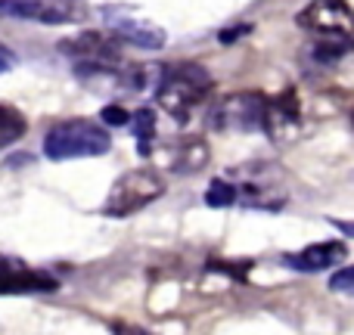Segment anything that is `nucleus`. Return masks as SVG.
Returning a JSON list of instances; mask_svg holds the SVG:
<instances>
[{
	"label": "nucleus",
	"instance_id": "1",
	"mask_svg": "<svg viewBox=\"0 0 354 335\" xmlns=\"http://www.w3.org/2000/svg\"><path fill=\"white\" fill-rule=\"evenodd\" d=\"M212 90V75L196 62H174L162 72L159 87H156V99L159 106L177 122H187L189 112L202 103Z\"/></svg>",
	"mask_w": 354,
	"mask_h": 335
},
{
	"label": "nucleus",
	"instance_id": "2",
	"mask_svg": "<svg viewBox=\"0 0 354 335\" xmlns=\"http://www.w3.org/2000/svg\"><path fill=\"white\" fill-rule=\"evenodd\" d=\"M109 146H112V140H109V134H106V128L91 122V118L59 122L44 137V155H47L50 162L93 159V155H106Z\"/></svg>",
	"mask_w": 354,
	"mask_h": 335
},
{
	"label": "nucleus",
	"instance_id": "3",
	"mask_svg": "<svg viewBox=\"0 0 354 335\" xmlns=\"http://www.w3.org/2000/svg\"><path fill=\"white\" fill-rule=\"evenodd\" d=\"M162 193H165V180H162L159 171L153 168L128 171V174H122L112 183L109 195L103 202V214L106 218H128V214H137L147 205H153Z\"/></svg>",
	"mask_w": 354,
	"mask_h": 335
},
{
	"label": "nucleus",
	"instance_id": "4",
	"mask_svg": "<svg viewBox=\"0 0 354 335\" xmlns=\"http://www.w3.org/2000/svg\"><path fill=\"white\" fill-rule=\"evenodd\" d=\"M299 25L317 37L320 47L354 50V10L348 3H308L299 12Z\"/></svg>",
	"mask_w": 354,
	"mask_h": 335
},
{
	"label": "nucleus",
	"instance_id": "5",
	"mask_svg": "<svg viewBox=\"0 0 354 335\" xmlns=\"http://www.w3.org/2000/svg\"><path fill=\"white\" fill-rule=\"evenodd\" d=\"M124 44L118 41L112 31H84V35L72 37V41H62L59 50L78 59V66H91V68H106V72H115L124 62L122 56Z\"/></svg>",
	"mask_w": 354,
	"mask_h": 335
},
{
	"label": "nucleus",
	"instance_id": "6",
	"mask_svg": "<svg viewBox=\"0 0 354 335\" xmlns=\"http://www.w3.org/2000/svg\"><path fill=\"white\" fill-rule=\"evenodd\" d=\"M268 97L264 93H230L212 112L214 128L221 131H258L264 128Z\"/></svg>",
	"mask_w": 354,
	"mask_h": 335
},
{
	"label": "nucleus",
	"instance_id": "7",
	"mask_svg": "<svg viewBox=\"0 0 354 335\" xmlns=\"http://www.w3.org/2000/svg\"><path fill=\"white\" fill-rule=\"evenodd\" d=\"M264 131L270 140L286 143L301 131V103L292 90L280 93L277 99H268V115H264Z\"/></svg>",
	"mask_w": 354,
	"mask_h": 335
},
{
	"label": "nucleus",
	"instance_id": "8",
	"mask_svg": "<svg viewBox=\"0 0 354 335\" xmlns=\"http://www.w3.org/2000/svg\"><path fill=\"white\" fill-rule=\"evenodd\" d=\"M0 10L22 19H35L41 25H66L78 22L84 6L68 3V0H28V3H0Z\"/></svg>",
	"mask_w": 354,
	"mask_h": 335
},
{
	"label": "nucleus",
	"instance_id": "9",
	"mask_svg": "<svg viewBox=\"0 0 354 335\" xmlns=\"http://www.w3.org/2000/svg\"><path fill=\"white\" fill-rule=\"evenodd\" d=\"M56 289V280L41 270H31L25 264L12 261H0V295H12V292H50Z\"/></svg>",
	"mask_w": 354,
	"mask_h": 335
},
{
	"label": "nucleus",
	"instance_id": "10",
	"mask_svg": "<svg viewBox=\"0 0 354 335\" xmlns=\"http://www.w3.org/2000/svg\"><path fill=\"white\" fill-rule=\"evenodd\" d=\"M348 249L342 242H314L308 249H301L299 255H286V264L299 274H320V270H330L333 264L345 261Z\"/></svg>",
	"mask_w": 354,
	"mask_h": 335
},
{
	"label": "nucleus",
	"instance_id": "11",
	"mask_svg": "<svg viewBox=\"0 0 354 335\" xmlns=\"http://www.w3.org/2000/svg\"><path fill=\"white\" fill-rule=\"evenodd\" d=\"M112 35L122 44H134L140 50H162L165 47V31L153 22H137V19H124V22L115 25Z\"/></svg>",
	"mask_w": 354,
	"mask_h": 335
},
{
	"label": "nucleus",
	"instance_id": "12",
	"mask_svg": "<svg viewBox=\"0 0 354 335\" xmlns=\"http://www.w3.org/2000/svg\"><path fill=\"white\" fill-rule=\"evenodd\" d=\"M208 143L202 137H187V140L174 143L171 149V171L174 174H196L208 165Z\"/></svg>",
	"mask_w": 354,
	"mask_h": 335
},
{
	"label": "nucleus",
	"instance_id": "13",
	"mask_svg": "<svg viewBox=\"0 0 354 335\" xmlns=\"http://www.w3.org/2000/svg\"><path fill=\"white\" fill-rule=\"evenodd\" d=\"M131 134L137 137V143H140V155H149L153 153V137H156V112L153 109H137L134 115H131Z\"/></svg>",
	"mask_w": 354,
	"mask_h": 335
},
{
	"label": "nucleus",
	"instance_id": "14",
	"mask_svg": "<svg viewBox=\"0 0 354 335\" xmlns=\"http://www.w3.org/2000/svg\"><path fill=\"white\" fill-rule=\"evenodd\" d=\"M25 134V118L12 106H0V146H10Z\"/></svg>",
	"mask_w": 354,
	"mask_h": 335
},
{
	"label": "nucleus",
	"instance_id": "15",
	"mask_svg": "<svg viewBox=\"0 0 354 335\" xmlns=\"http://www.w3.org/2000/svg\"><path fill=\"white\" fill-rule=\"evenodd\" d=\"M205 202L212 208H227V205H233V202H239V189L233 186L230 180H224V177H214V180L208 183Z\"/></svg>",
	"mask_w": 354,
	"mask_h": 335
},
{
	"label": "nucleus",
	"instance_id": "16",
	"mask_svg": "<svg viewBox=\"0 0 354 335\" xmlns=\"http://www.w3.org/2000/svg\"><path fill=\"white\" fill-rule=\"evenodd\" d=\"M330 289H333V292H345V295H354V267L336 270V274L330 276Z\"/></svg>",
	"mask_w": 354,
	"mask_h": 335
},
{
	"label": "nucleus",
	"instance_id": "17",
	"mask_svg": "<svg viewBox=\"0 0 354 335\" xmlns=\"http://www.w3.org/2000/svg\"><path fill=\"white\" fill-rule=\"evenodd\" d=\"M100 122L112 124V128H124V124H131V115H128V109H122V106H103Z\"/></svg>",
	"mask_w": 354,
	"mask_h": 335
},
{
	"label": "nucleus",
	"instance_id": "18",
	"mask_svg": "<svg viewBox=\"0 0 354 335\" xmlns=\"http://www.w3.org/2000/svg\"><path fill=\"white\" fill-rule=\"evenodd\" d=\"M249 31H252V25H236V28H224V31H221V35H218V41L230 47V44H236L239 37H243V35H249Z\"/></svg>",
	"mask_w": 354,
	"mask_h": 335
},
{
	"label": "nucleus",
	"instance_id": "19",
	"mask_svg": "<svg viewBox=\"0 0 354 335\" xmlns=\"http://www.w3.org/2000/svg\"><path fill=\"white\" fill-rule=\"evenodd\" d=\"M112 335H153V332L140 329V326H134V323H124V320H115V323H112Z\"/></svg>",
	"mask_w": 354,
	"mask_h": 335
},
{
	"label": "nucleus",
	"instance_id": "20",
	"mask_svg": "<svg viewBox=\"0 0 354 335\" xmlns=\"http://www.w3.org/2000/svg\"><path fill=\"white\" fill-rule=\"evenodd\" d=\"M12 66H16V56H12L10 50H6L3 44H0V72H10Z\"/></svg>",
	"mask_w": 354,
	"mask_h": 335
},
{
	"label": "nucleus",
	"instance_id": "21",
	"mask_svg": "<svg viewBox=\"0 0 354 335\" xmlns=\"http://www.w3.org/2000/svg\"><path fill=\"white\" fill-rule=\"evenodd\" d=\"M330 224L336 227V230H342L345 236H354V220H339V218H333Z\"/></svg>",
	"mask_w": 354,
	"mask_h": 335
},
{
	"label": "nucleus",
	"instance_id": "22",
	"mask_svg": "<svg viewBox=\"0 0 354 335\" xmlns=\"http://www.w3.org/2000/svg\"><path fill=\"white\" fill-rule=\"evenodd\" d=\"M351 128H354V112H351Z\"/></svg>",
	"mask_w": 354,
	"mask_h": 335
}]
</instances>
